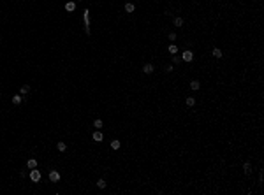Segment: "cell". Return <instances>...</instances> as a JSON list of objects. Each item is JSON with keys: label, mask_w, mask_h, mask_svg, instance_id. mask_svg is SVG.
I'll return each instance as SVG.
<instances>
[{"label": "cell", "mask_w": 264, "mask_h": 195, "mask_svg": "<svg viewBox=\"0 0 264 195\" xmlns=\"http://www.w3.org/2000/svg\"><path fill=\"white\" fill-rule=\"evenodd\" d=\"M93 127L97 128V130H100V127H102V120H99V118H97V120L93 121Z\"/></svg>", "instance_id": "obj_20"}, {"label": "cell", "mask_w": 264, "mask_h": 195, "mask_svg": "<svg viewBox=\"0 0 264 195\" xmlns=\"http://www.w3.org/2000/svg\"><path fill=\"white\" fill-rule=\"evenodd\" d=\"M74 9H76V4H74V2H67V4H65V11H67V12H72Z\"/></svg>", "instance_id": "obj_6"}, {"label": "cell", "mask_w": 264, "mask_h": 195, "mask_svg": "<svg viewBox=\"0 0 264 195\" xmlns=\"http://www.w3.org/2000/svg\"><path fill=\"white\" fill-rule=\"evenodd\" d=\"M173 23H174V27H178V28H180V27H183V18H180V16H178V18H174V21H173Z\"/></svg>", "instance_id": "obj_10"}, {"label": "cell", "mask_w": 264, "mask_h": 195, "mask_svg": "<svg viewBox=\"0 0 264 195\" xmlns=\"http://www.w3.org/2000/svg\"><path fill=\"white\" fill-rule=\"evenodd\" d=\"M57 148H58V151H65V149H67V144H65V142H62V141H60L58 144H57Z\"/></svg>", "instance_id": "obj_15"}, {"label": "cell", "mask_w": 264, "mask_h": 195, "mask_svg": "<svg viewBox=\"0 0 264 195\" xmlns=\"http://www.w3.org/2000/svg\"><path fill=\"white\" fill-rule=\"evenodd\" d=\"M27 167H28V169H35V167H37V160L30 158L28 162H27Z\"/></svg>", "instance_id": "obj_9"}, {"label": "cell", "mask_w": 264, "mask_h": 195, "mask_svg": "<svg viewBox=\"0 0 264 195\" xmlns=\"http://www.w3.org/2000/svg\"><path fill=\"white\" fill-rule=\"evenodd\" d=\"M169 53H171V55H176V53H178V48H176L174 44H169Z\"/></svg>", "instance_id": "obj_19"}, {"label": "cell", "mask_w": 264, "mask_h": 195, "mask_svg": "<svg viewBox=\"0 0 264 195\" xmlns=\"http://www.w3.org/2000/svg\"><path fill=\"white\" fill-rule=\"evenodd\" d=\"M213 56H215V58H222V51H220L218 48H215L213 49Z\"/></svg>", "instance_id": "obj_16"}, {"label": "cell", "mask_w": 264, "mask_h": 195, "mask_svg": "<svg viewBox=\"0 0 264 195\" xmlns=\"http://www.w3.org/2000/svg\"><path fill=\"white\" fill-rule=\"evenodd\" d=\"M88 11H85V14H83V21H85V32H86V35H90V20H88Z\"/></svg>", "instance_id": "obj_1"}, {"label": "cell", "mask_w": 264, "mask_h": 195, "mask_svg": "<svg viewBox=\"0 0 264 195\" xmlns=\"http://www.w3.org/2000/svg\"><path fill=\"white\" fill-rule=\"evenodd\" d=\"M134 9H136V7H134V4H130V2H127V4H125V11H127V12H134Z\"/></svg>", "instance_id": "obj_11"}, {"label": "cell", "mask_w": 264, "mask_h": 195, "mask_svg": "<svg viewBox=\"0 0 264 195\" xmlns=\"http://www.w3.org/2000/svg\"><path fill=\"white\" fill-rule=\"evenodd\" d=\"M183 62H192L194 60V55H192V51H183Z\"/></svg>", "instance_id": "obj_4"}, {"label": "cell", "mask_w": 264, "mask_h": 195, "mask_svg": "<svg viewBox=\"0 0 264 195\" xmlns=\"http://www.w3.org/2000/svg\"><path fill=\"white\" fill-rule=\"evenodd\" d=\"M106 185H108V183H106L104 179H99V181H97V186H99V188H106Z\"/></svg>", "instance_id": "obj_21"}, {"label": "cell", "mask_w": 264, "mask_h": 195, "mask_svg": "<svg viewBox=\"0 0 264 195\" xmlns=\"http://www.w3.org/2000/svg\"><path fill=\"white\" fill-rule=\"evenodd\" d=\"M49 181H51V183L60 181V172L58 171H51V172H49Z\"/></svg>", "instance_id": "obj_3"}, {"label": "cell", "mask_w": 264, "mask_h": 195, "mask_svg": "<svg viewBox=\"0 0 264 195\" xmlns=\"http://www.w3.org/2000/svg\"><path fill=\"white\" fill-rule=\"evenodd\" d=\"M21 102H23V97H21V95H14V97H12V104H14V106H20Z\"/></svg>", "instance_id": "obj_7"}, {"label": "cell", "mask_w": 264, "mask_h": 195, "mask_svg": "<svg viewBox=\"0 0 264 195\" xmlns=\"http://www.w3.org/2000/svg\"><path fill=\"white\" fill-rule=\"evenodd\" d=\"M169 40H176V33H174V32L169 33Z\"/></svg>", "instance_id": "obj_22"}, {"label": "cell", "mask_w": 264, "mask_h": 195, "mask_svg": "<svg viewBox=\"0 0 264 195\" xmlns=\"http://www.w3.org/2000/svg\"><path fill=\"white\" fill-rule=\"evenodd\" d=\"M20 91H21V95H25V93H28V91H30V86H28V84H23Z\"/></svg>", "instance_id": "obj_18"}, {"label": "cell", "mask_w": 264, "mask_h": 195, "mask_svg": "<svg viewBox=\"0 0 264 195\" xmlns=\"http://www.w3.org/2000/svg\"><path fill=\"white\" fill-rule=\"evenodd\" d=\"M143 72H145V74H151V72H153V65H151V63H146V65L143 67Z\"/></svg>", "instance_id": "obj_8"}, {"label": "cell", "mask_w": 264, "mask_h": 195, "mask_svg": "<svg viewBox=\"0 0 264 195\" xmlns=\"http://www.w3.org/2000/svg\"><path fill=\"white\" fill-rule=\"evenodd\" d=\"M92 137H93V141H97V142H100V141L104 139V135H102V132H100V130H95Z\"/></svg>", "instance_id": "obj_5"}, {"label": "cell", "mask_w": 264, "mask_h": 195, "mask_svg": "<svg viewBox=\"0 0 264 195\" xmlns=\"http://www.w3.org/2000/svg\"><path fill=\"white\" fill-rule=\"evenodd\" d=\"M30 179L34 181V183H37L41 179V172L37 171V169H32V172H30Z\"/></svg>", "instance_id": "obj_2"}, {"label": "cell", "mask_w": 264, "mask_h": 195, "mask_svg": "<svg viewBox=\"0 0 264 195\" xmlns=\"http://www.w3.org/2000/svg\"><path fill=\"white\" fill-rule=\"evenodd\" d=\"M243 171H245V172H246V174H250V172H252V165H250V164L246 162V164H245V165H243Z\"/></svg>", "instance_id": "obj_17"}, {"label": "cell", "mask_w": 264, "mask_h": 195, "mask_svg": "<svg viewBox=\"0 0 264 195\" xmlns=\"http://www.w3.org/2000/svg\"><path fill=\"white\" fill-rule=\"evenodd\" d=\"M190 88H192V90H199V88H201V84H199V81H196V79H194V81L190 83Z\"/></svg>", "instance_id": "obj_14"}, {"label": "cell", "mask_w": 264, "mask_h": 195, "mask_svg": "<svg viewBox=\"0 0 264 195\" xmlns=\"http://www.w3.org/2000/svg\"><path fill=\"white\" fill-rule=\"evenodd\" d=\"M173 62H174V63H180L181 58H180V56H173Z\"/></svg>", "instance_id": "obj_23"}, {"label": "cell", "mask_w": 264, "mask_h": 195, "mask_svg": "<svg viewBox=\"0 0 264 195\" xmlns=\"http://www.w3.org/2000/svg\"><path fill=\"white\" fill-rule=\"evenodd\" d=\"M120 146H122L120 141H111V148H113V149H120Z\"/></svg>", "instance_id": "obj_13"}, {"label": "cell", "mask_w": 264, "mask_h": 195, "mask_svg": "<svg viewBox=\"0 0 264 195\" xmlns=\"http://www.w3.org/2000/svg\"><path fill=\"white\" fill-rule=\"evenodd\" d=\"M185 102H187V106H190V107H192V106H196V98H194V97H187Z\"/></svg>", "instance_id": "obj_12"}]
</instances>
